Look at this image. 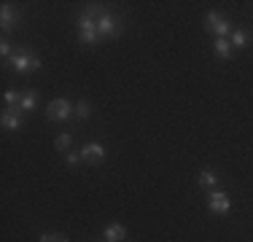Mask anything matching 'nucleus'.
I'll return each instance as SVG.
<instances>
[{"label":"nucleus","instance_id":"nucleus-21","mask_svg":"<svg viewBox=\"0 0 253 242\" xmlns=\"http://www.w3.org/2000/svg\"><path fill=\"white\" fill-rule=\"evenodd\" d=\"M54 242H68V237H59V234H57V237H54Z\"/></svg>","mask_w":253,"mask_h":242},{"label":"nucleus","instance_id":"nucleus-5","mask_svg":"<svg viewBox=\"0 0 253 242\" xmlns=\"http://www.w3.org/2000/svg\"><path fill=\"white\" fill-rule=\"evenodd\" d=\"M97 33H100V38H119V33H122V22L108 11L105 16L97 19Z\"/></svg>","mask_w":253,"mask_h":242},{"label":"nucleus","instance_id":"nucleus-18","mask_svg":"<svg viewBox=\"0 0 253 242\" xmlns=\"http://www.w3.org/2000/svg\"><path fill=\"white\" fill-rule=\"evenodd\" d=\"M0 54H3V59H11V57H14V48H11L8 40H0Z\"/></svg>","mask_w":253,"mask_h":242},{"label":"nucleus","instance_id":"nucleus-4","mask_svg":"<svg viewBox=\"0 0 253 242\" xmlns=\"http://www.w3.org/2000/svg\"><path fill=\"white\" fill-rule=\"evenodd\" d=\"M11 65H14L16 73H30V70L41 68V59L35 57V54H30V51H16L14 57H11Z\"/></svg>","mask_w":253,"mask_h":242},{"label":"nucleus","instance_id":"nucleus-20","mask_svg":"<svg viewBox=\"0 0 253 242\" xmlns=\"http://www.w3.org/2000/svg\"><path fill=\"white\" fill-rule=\"evenodd\" d=\"M54 237H57V234H43V237H41V242H54Z\"/></svg>","mask_w":253,"mask_h":242},{"label":"nucleus","instance_id":"nucleus-14","mask_svg":"<svg viewBox=\"0 0 253 242\" xmlns=\"http://www.w3.org/2000/svg\"><path fill=\"white\" fill-rule=\"evenodd\" d=\"M70 143H73V135H70V132H62V135H57V140H54V148H57V151H68Z\"/></svg>","mask_w":253,"mask_h":242},{"label":"nucleus","instance_id":"nucleus-8","mask_svg":"<svg viewBox=\"0 0 253 242\" xmlns=\"http://www.w3.org/2000/svg\"><path fill=\"white\" fill-rule=\"evenodd\" d=\"M16 22H19V11H16L11 3H3V8H0V27H3V30H14Z\"/></svg>","mask_w":253,"mask_h":242},{"label":"nucleus","instance_id":"nucleus-19","mask_svg":"<svg viewBox=\"0 0 253 242\" xmlns=\"http://www.w3.org/2000/svg\"><path fill=\"white\" fill-rule=\"evenodd\" d=\"M65 161H68L70 167H73V164H78V161H81V151H68V156H65Z\"/></svg>","mask_w":253,"mask_h":242},{"label":"nucleus","instance_id":"nucleus-15","mask_svg":"<svg viewBox=\"0 0 253 242\" xmlns=\"http://www.w3.org/2000/svg\"><path fill=\"white\" fill-rule=\"evenodd\" d=\"M3 102H5V108L19 105V102H22V92H14V89H8V92L3 94Z\"/></svg>","mask_w":253,"mask_h":242},{"label":"nucleus","instance_id":"nucleus-7","mask_svg":"<svg viewBox=\"0 0 253 242\" xmlns=\"http://www.w3.org/2000/svg\"><path fill=\"white\" fill-rule=\"evenodd\" d=\"M81 159L89 161V164H100V161L105 159V148H102L100 143H86L81 148Z\"/></svg>","mask_w":253,"mask_h":242},{"label":"nucleus","instance_id":"nucleus-1","mask_svg":"<svg viewBox=\"0 0 253 242\" xmlns=\"http://www.w3.org/2000/svg\"><path fill=\"white\" fill-rule=\"evenodd\" d=\"M78 38H81V43L86 46H94L100 40V33H97V22L92 19V16L84 14L81 19H78Z\"/></svg>","mask_w":253,"mask_h":242},{"label":"nucleus","instance_id":"nucleus-13","mask_svg":"<svg viewBox=\"0 0 253 242\" xmlns=\"http://www.w3.org/2000/svg\"><path fill=\"white\" fill-rule=\"evenodd\" d=\"M215 180H218V178H215L213 169H202L200 178H197V183H200L202 189H210V186H215Z\"/></svg>","mask_w":253,"mask_h":242},{"label":"nucleus","instance_id":"nucleus-17","mask_svg":"<svg viewBox=\"0 0 253 242\" xmlns=\"http://www.w3.org/2000/svg\"><path fill=\"white\" fill-rule=\"evenodd\" d=\"M76 116H78V119H89V116H92V105H89L86 100H81V102L76 105Z\"/></svg>","mask_w":253,"mask_h":242},{"label":"nucleus","instance_id":"nucleus-10","mask_svg":"<svg viewBox=\"0 0 253 242\" xmlns=\"http://www.w3.org/2000/svg\"><path fill=\"white\" fill-rule=\"evenodd\" d=\"M213 51H215V57H218V59H232L234 46H232V40H229V38H215Z\"/></svg>","mask_w":253,"mask_h":242},{"label":"nucleus","instance_id":"nucleus-2","mask_svg":"<svg viewBox=\"0 0 253 242\" xmlns=\"http://www.w3.org/2000/svg\"><path fill=\"white\" fill-rule=\"evenodd\" d=\"M70 113H73V105H70L65 97L51 100L49 105H46V116H49V121H68Z\"/></svg>","mask_w":253,"mask_h":242},{"label":"nucleus","instance_id":"nucleus-6","mask_svg":"<svg viewBox=\"0 0 253 242\" xmlns=\"http://www.w3.org/2000/svg\"><path fill=\"white\" fill-rule=\"evenodd\" d=\"M208 207L213 210V213H218V215H226L229 210H232V199H229L226 191H213L210 199H208Z\"/></svg>","mask_w":253,"mask_h":242},{"label":"nucleus","instance_id":"nucleus-9","mask_svg":"<svg viewBox=\"0 0 253 242\" xmlns=\"http://www.w3.org/2000/svg\"><path fill=\"white\" fill-rule=\"evenodd\" d=\"M0 121H3V126H5V129H11V132L22 129V111H19V108H5L3 116H0Z\"/></svg>","mask_w":253,"mask_h":242},{"label":"nucleus","instance_id":"nucleus-12","mask_svg":"<svg viewBox=\"0 0 253 242\" xmlns=\"http://www.w3.org/2000/svg\"><path fill=\"white\" fill-rule=\"evenodd\" d=\"M38 105V94L35 92H22V102H19V111L22 113H30L33 108Z\"/></svg>","mask_w":253,"mask_h":242},{"label":"nucleus","instance_id":"nucleus-11","mask_svg":"<svg viewBox=\"0 0 253 242\" xmlns=\"http://www.w3.org/2000/svg\"><path fill=\"white\" fill-rule=\"evenodd\" d=\"M126 237V229L122 226V223H111V226L105 229V240L108 242H122Z\"/></svg>","mask_w":253,"mask_h":242},{"label":"nucleus","instance_id":"nucleus-3","mask_svg":"<svg viewBox=\"0 0 253 242\" xmlns=\"http://www.w3.org/2000/svg\"><path fill=\"white\" fill-rule=\"evenodd\" d=\"M205 24H208L210 33H215V38H226V35L232 33V24H229L226 16L218 14V11H210V14L205 16Z\"/></svg>","mask_w":253,"mask_h":242},{"label":"nucleus","instance_id":"nucleus-16","mask_svg":"<svg viewBox=\"0 0 253 242\" xmlns=\"http://www.w3.org/2000/svg\"><path fill=\"white\" fill-rule=\"evenodd\" d=\"M245 43H248V33H243V30H234V33H232V46H234V48H243Z\"/></svg>","mask_w":253,"mask_h":242}]
</instances>
